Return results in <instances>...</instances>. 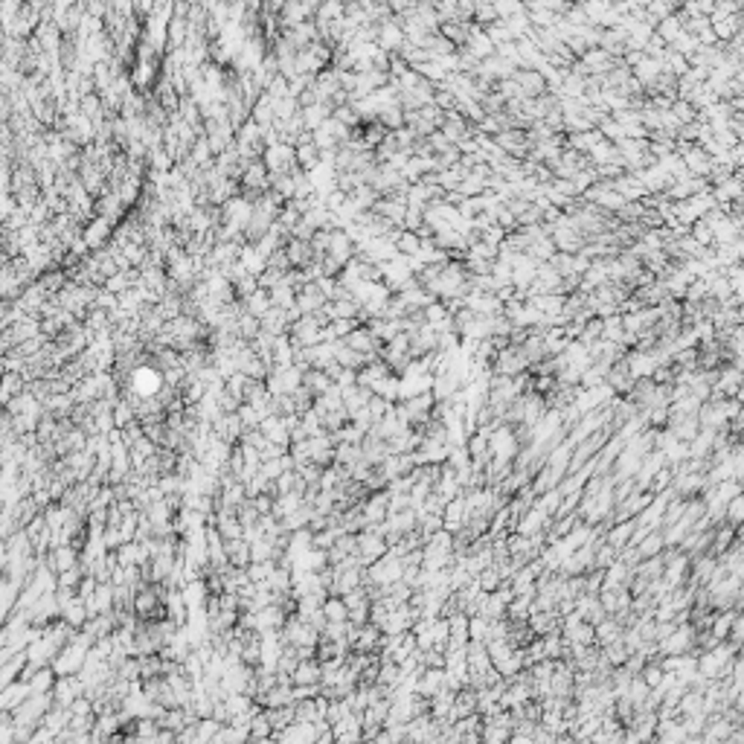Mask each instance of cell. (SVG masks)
I'll return each mask as SVG.
<instances>
[{
  "mask_svg": "<svg viewBox=\"0 0 744 744\" xmlns=\"http://www.w3.org/2000/svg\"><path fill=\"white\" fill-rule=\"evenodd\" d=\"M390 553V541L387 535L381 532V526H364L361 532H358V556H361L364 567L375 564L381 556Z\"/></svg>",
  "mask_w": 744,
  "mask_h": 744,
  "instance_id": "obj_1",
  "label": "cell"
},
{
  "mask_svg": "<svg viewBox=\"0 0 744 744\" xmlns=\"http://www.w3.org/2000/svg\"><path fill=\"white\" fill-rule=\"evenodd\" d=\"M526 370H532V364H530V358H526V352H523L520 343H506L503 349H497V358H494V364H492V372L494 375H509V378H515V375H520Z\"/></svg>",
  "mask_w": 744,
  "mask_h": 744,
  "instance_id": "obj_2",
  "label": "cell"
},
{
  "mask_svg": "<svg viewBox=\"0 0 744 744\" xmlns=\"http://www.w3.org/2000/svg\"><path fill=\"white\" fill-rule=\"evenodd\" d=\"M262 160H265V166L271 169V175H291L294 169H300V163H297V146H291V142H274V146L265 149Z\"/></svg>",
  "mask_w": 744,
  "mask_h": 744,
  "instance_id": "obj_3",
  "label": "cell"
},
{
  "mask_svg": "<svg viewBox=\"0 0 744 744\" xmlns=\"http://www.w3.org/2000/svg\"><path fill=\"white\" fill-rule=\"evenodd\" d=\"M282 640L285 645H317L320 642V631L311 626V622H305L300 614H291L285 619V626H282Z\"/></svg>",
  "mask_w": 744,
  "mask_h": 744,
  "instance_id": "obj_4",
  "label": "cell"
},
{
  "mask_svg": "<svg viewBox=\"0 0 744 744\" xmlns=\"http://www.w3.org/2000/svg\"><path fill=\"white\" fill-rule=\"evenodd\" d=\"M695 637H698V628L692 622H683L671 631L666 640H660V654H686L695 652Z\"/></svg>",
  "mask_w": 744,
  "mask_h": 744,
  "instance_id": "obj_5",
  "label": "cell"
},
{
  "mask_svg": "<svg viewBox=\"0 0 744 744\" xmlns=\"http://www.w3.org/2000/svg\"><path fill=\"white\" fill-rule=\"evenodd\" d=\"M494 140H497V146H500L503 152H506V154L520 157V160L530 157L532 142H530V137H526L523 128H503V131L494 134Z\"/></svg>",
  "mask_w": 744,
  "mask_h": 744,
  "instance_id": "obj_6",
  "label": "cell"
},
{
  "mask_svg": "<svg viewBox=\"0 0 744 744\" xmlns=\"http://www.w3.org/2000/svg\"><path fill=\"white\" fill-rule=\"evenodd\" d=\"M375 44L381 47V50H387V53H398L401 47L407 44V35H404L401 20H396V18L381 20V23H378V35H375Z\"/></svg>",
  "mask_w": 744,
  "mask_h": 744,
  "instance_id": "obj_7",
  "label": "cell"
},
{
  "mask_svg": "<svg viewBox=\"0 0 744 744\" xmlns=\"http://www.w3.org/2000/svg\"><path fill=\"white\" fill-rule=\"evenodd\" d=\"M82 695H87V686L82 681V675H59L56 681V689H53V698L59 707H67L73 704L76 698H82Z\"/></svg>",
  "mask_w": 744,
  "mask_h": 744,
  "instance_id": "obj_8",
  "label": "cell"
},
{
  "mask_svg": "<svg viewBox=\"0 0 744 744\" xmlns=\"http://www.w3.org/2000/svg\"><path fill=\"white\" fill-rule=\"evenodd\" d=\"M678 154L683 157V163H686V172H689V175L709 178V169H712V154H709L704 146H698V142H692V146H683Z\"/></svg>",
  "mask_w": 744,
  "mask_h": 744,
  "instance_id": "obj_9",
  "label": "cell"
},
{
  "mask_svg": "<svg viewBox=\"0 0 744 744\" xmlns=\"http://www.w3.org/2000/svg\"><path fill=\"white\" fill-rule=\"evenodd\" d=\"M442 689H448V669L445 666H425L422 675H419V683H416V692L422 698H434V695Z\"/></svg>",
  "mask_w": 744,
  "mask_h": 744,
  "instance_id": "obj_10",
  "label": "cell"
},
{
  "mask_svg": "<svg viewBox=\"0 0 744 744\" xmlns=\"http://www.w3.org/2000/svg\"><path fill=\"white\" fill-rule=\"evenodd\" d=\"M741 384H744V372L733 364L727 367H718V378L712 384V396L715 398H727V396H736L741 390Z\"/></svg>",
  "mask_w": 744,
  "mask_h": 744,
  "instance_id": "obj_11",
  "label": "cell"
},
{
  "mask_svg": "<svg viewBox=\"0 0 744 744\" xmlns=\"http://www.w3.org/2000/svg\"><path fill=\"white\" fill-rule=\"evenodd\" d=\"M114 233H116L114 230V221H108L105 215H96L93 221L85 224V233L82 236H85V242H87L90 250H102L111 242V238H114Z\"/></svg>",
  "mask_w": 744,
  "mask_h": 744,
  "instance_id": "obj_12",
  "label": "cell"
},
{
  "mask_svg": "<svg viewBox=\"0 0 744 744\" xmlns=\"http://www.w3.org/2000/svg\"><path fill=\"white\" fill-rule=\"evenodd\" d=\"M79 559H82V549H79L76 544H59V547H53L50 553L44 556V561L50 564L56 573H64V570H70V567H76Z\"/></svg>",
  "mask_w": 744,
  "mask_h": 744,
  "instance_id": "obj_13",
  "label": "cell"
},
{
  "mask_svg": "<svg viewBox=\"0 0 744 744\" xmlns=\"http://www.w3.org/2000/svg\"><path fill=\"white\" fill-rule=\"evenodd\" d=\"M326 303H329V297L320 291L317 282H305L300 291H297V308H300V315H317V311Z\"/></svg>",
  "mask_w": 744,
  "mask_h": 744,
  "instance_id": "obj_14",
  "label": "cell"
},
{
  "mask_svg": "<svg viewBox=\"0 0 744 744\" xmlns=\"http://www.w3.org/2000/svg\"><path fill=\"white\" fill-rule=\"evenodd\" d=\"M285 253H288V259H291V268H308L311 262H317L315 245L305 242V238H297V236H291L285 242Z\"/></svg>",
  "mask_w": 744,
  "mask_h": 744,
  "instance_id": "obj_15",
  "label": "cell"
},
{
  "mask_svg": "<svg viewBox=\"0 0 744 744\" xmlns=\"http://www.w3.org/2000/svg\"><path fill=\"white\" fill-rule=\"evenodd\" d=\"M611 183H614V189H616L626 201H645V198H649V189H645V183H642L634 172H622V175H619L616 181H611Z\"/></svg>",
  "mask_w": 744,
  "mask_h": 744,
  "instance_id": "obj_16",
  "label": "cell"
},
{
  "mask_svg": "<svg viewBox=\"0 0 744 744\" xmlns=\"http://www.w3.org/2000/svg\"><path fill=\"white\" fill-rule=\"evenodd\" d=\"M611 387L616 390V396H628L631 390H634V384H637V378L631 375V370H628V361L626 358H619V361L608 370V378H605Z\"/></svg>",
  "mask_w": 744,
  "mask_h": 744,
  "instance_id": "obj_17",
  "label": "cell"
},
{
  "mask_svg": "<svg viewBox=\"0 0 744 744\" xmlns=\"http://www.w3.org/2000/svg\"><path fill=\"white\" fill-rule=\"evenodd\" d=\"M515 82L520 85L523 96H541V93L549 90L544 73H541V70H535V67H520L518 73H515Z\"/></svg>",
  "mask_w": 744,
  "mask_h": 744,
  "instance_id": "obj_18",
  "label": "cell"
},
{
  "mask_svg": "<svg viewBox=\"0 0 744 744\" xmlns=\"http://www.w3.org/2000/svg\"><path fill=\"white\" fill-rule=\"evenodd\" d=\"M32 695L30 681H12L0 689V709H18Z\"/></svg>",
  "mask_w": 744,
  "mask_h": 744,
  "instance_id": "obj_19",
  "label": "cell"
},
{
  "mask_svg": "<svg viewBox=\"0 0 744 744\" xmlns=\"http://www.w3.org/2000/svg\"><path fill=\"white\" fill-rule=\"evenodd\" d=\"M291 323H294V320H291V311H288V308H279V305H274V308L268 311V315L262 317V329L271 331V334H276V338H279V334H288V331H291Z\"/></svg>",
  "mask_w": 744,
  "mask_h": 744,
  "instance_id": "obj_20",
  "label": "cell"
},
{
  "mask_svg": "<svg viewBox=\"0 0 744 744\" xmlns=\"http://www.w3.org/2000/svg\"><path fill=\"white\" fill-rule=\"evenodd\" d=\"M666 427H669L678 439L692 442L695 437H698V430H701V419H698V416H669V425H666Z\"/></svg>",
  "mask_w": 744,
  "mask_h": 744,
  "instance_id": "obj_21",
  "label": "cell"
},
{
  "mask_svg": "<svg viewBox=\"0 0 744 744\" xmlns=\"http://www.w3.org/2000/svg\"><path fill=\"white\" fill-rule=\"evenodd\" d=\"M288 614L282 611V605H265L256 611V628L259 631H279L285 626Z\"/></svg>",
  "mask_w": 744,
  "mask_h": 744,
  "instance_id": "obj_22",
  "label": "cell"
},
{
  "mask_svg": "<svg viewBox=\"0 0 744 744\" xmlns=\"http://www.w3.org/2000/svg\"><path fill=\"white\" fill-rule=\"evenodd\" d=\"M689 733L683 727V718H660L657 721V741H666V744H675V741H686Z\"/></svg>",
  "mask_w": 744,
  "mask_h": 744,
  "instance_id": "obj_23",
  "label": "cell"
},
{
  "mask_svg": "<svg viewBox=\"0 0 744 744\" xmlns=\"http://www.w3.org/2000/svg\"><path fill=\"white\" fill-rule=\"evenodd\" d=\"M300 114H303L305 128H308V131H315V128H320V126L326 123V119L334 114V105H331V102H315V105L300 108Z\"/></svg>",
  "mask_w": 744,
  "mask_h": 744,
  "instance_id": "obj_24",
  "label": "cell"
},
{
  "mask_svg": "<svg viewBox=\"0 0 744 744\" xmlns=\"http://www.w3.org/2000/svg\"><path fill=\"white\" fill-rule=\"evenodd\" d=\"M27 663H30V652H18L12 660H4V663H0V686H6V683H12V681H20L23 669H27Z\"/></svg>",
  "mask_w": 744,
  "mask_h": 744,
  "instance_id": "obj_25",
  "label": "cell"
},
{
  "mask_svg": "<svg viewBox=\"0 0 744 744\" xmlns=\"http://www.w3.org/2000/svg\"><path fill=\"white\" fill-rule=\"evenodd\" d=\"M634 530H637V518H631V520H614V523L608 526V544H614L616 549L628 547Z\"/></svg>",
  "mask_w": 744,
  "mask_h": 744,
  "instance_id": "obj_26",
  "label": "cell"
},
{
  "mask_svg": "<svg viewBox=\"0 0 744 744\" xmlns=\"http://www.w3.org/2000/svg\"><path fill=\"white\" fill-rule=\"evenodd\" d=\"M291 681H294V683H320V681H323V663H320L317 657L300 660V666L294 669Z\"/></svg>",
  "mask_w": 744,
  "mask_h": 744,
  "instance_id": "obj_27",
  "label": "cell"
},
{
  "mask_svg": "<svg viewBox=\"0 0 744 744\" xmlns=\"http://www.w3.org/2000/svg\"><path fill=\"white\" fill-rule=\"evenodd\" d=\"M605 134L599 131V128H590V131H575V134H567V149H575V152H582V154H590V149L596 146V142H602Z\"/></svg>",
  "mask_w": 744,
  "mask_h": 744,
  "instance_id": "obj_28",
  "label": "cell"
},
{
  "mask_svg": "<svg viewBox=\"0 0 744 744\" xmlns=\"http://www.w3.org/2000/svg\"><path fill=\"white\" fill-rule=\"evenodd\" d=\"M224 544H227V559H230L233 567H248L253 561L248 538H233V541H224Z\"/></svg>",
  "mask_w": 744,
  "mask_h": 744,
  "instance_id": "obj_29",
  "label": "cell"
},
{
  "mask_svg": "<svg viewBox=\"0 0 744 744\" xmlns=\"http://www.w3.org/2000/svg\"><path fill=\"white\" fill-rule=\"evenodd\" d=\"M657 35L671 47V44H675V41L683 35V15H681V12H671L669 18H663V20L657 23Z\"/></svg>",
  "mask_w": 744,
  "mask_h": 744,
  "instance_id": "obj_30",
  "label": "cell"
},
{
  "mask_svg": "<svg viewBox=\"0 0 744 744\" xmlns=\"http://www.w3.org/2000/svg\"><path fill=\"white\" fill-rule=\"evenodd\" d=\"M736 541V526H730L727 520L724 523H715V538H712V547H709V553H715L718 559H721L727 549L733 547Z\"/></svg>",
  "mask_w": 744,
  "mask_h": 744,
  "instance_id": "obj_31",
  "label": "cell"
},
{
  "mask_svg": "<svg viewBox=\"0 0 744 744\" xmlns=\"http://www.w3.org/2000/svg\"><path fill=\"white\" fill-rule=\"evenodd\" d=\"M245 308L250 311V315H256V317H265L268 311L274 308V300H271V291L268 288H256V291L250 294V297H245Z\"/></svg>",
  "mask_w": 744,
  "mask_h": 744,
  "instance_id": "obj_32",
  "label": "cell"
},
{
  "mask_svg": "<svg viewBox=\"0 0 744 744\" xmlns=\"http://www.w3.org/2000/svg\"><path fill=\"white\" fill-rule=\"evenodd\" d=\"M622 631H626V626H622V622H619L614 614H608L602 622H596V642H599V645H605V642H611V640H619Z\"/></svg>",
  "mask_w": 744,
  "mask_h": 744,
  "instance_id": "obj_33",
  "label": "cell"
},
{
  "mask_svg": "<svg viewBox=\"0 0 744 744\" xmlns=\"http://www.w3.org/2000/svg\"><path fill=\"white\" fill-rule=\"evenodd\" d=\"M303 384H305V387H308L311 393H315V396H323V393L331 387V384H334V378H331L326 370L311 367V370L303 372Z\"/></svg>",
  "mask_w": 744,
  "mask_h": 744,
  "instance_id": "obj_34",
  "label": "cell"
},
{
  "mask_svg": "<svg viewBox=\"0 0 744 744\" xmlns=\"http://www.w3.org/2000/svg\"><path fill=\"white\" fill-rule=\"evenodd\" d=\"M666 549V538H663V530H652V532H645V538L637 544V553L640 559H654L660 556Z\"/></svg>",
  "mask_w": 744,
  "mask_h": 744,
  "instance_id": "obj_35",
  "label": "cell"
},
{
  "mask_svg": "<svg viewBox=\"0 0 744 744\" xmlns=\"http://www.w3.org/2000/svg\"><path fill=\"white\" fill-rule=\"evenodd\" d=\"M736 614H738V608H721V611H715V616H712V634L718 637V640H727L730 637V631H733V622H736Z\"/></svg>",
  "mask_w": 744,
  "mask_h": 744,
  "instance_id": "obj_36",
  "label": "cell"
},
{
  "mask_svg": "<svg viewBox=\"0 0 744 744\" xmlns=\"http://www.w3.org/2000/svg\"><path fill=\"white\" fill-rule=\"evenodd\" d=\"M323 712L317 707L315 698H303V701H294V721H308V724H317L323 721Z\"/></svg>",
  "mask_w": 744,
  "mask_h": 744,
  "instance_id": "obj_37",
  "label": "cell"
},
{
  "mask_svg": "<svg viewBox=\"0 0 744 744\" xmlns=\"http://www.w3.org/2000/svg\"><path fill=\"white\" fill-rule=\"evenodd\" d=\"M323 614L329 622H346L349 619V605H346V599L338 596V593H331L326 596V602H323Z\"/></svg>",
  "mask_w": 744,
  "mask_h": 744,
  "instance_id": "obj_38",
  "label": "cell"
},
{
  "mask_svg": "<svg viewBox=\"0 0 744 744\" xmlns=\"http://www.w3.org/2000/svg\"><path fill=\"white\" fill-rule=\"evenodd\" d=\"M56 681H59L56 669H53V666H41L38 671H32L30 689H32V692H53V689H56Z\"/></svg>",
  "mask_w": 744,
  "mask_h": 744,
  "instance_id": "obj_39",
  "label": "cell"
},
{
  "mask_svg": "<svg viewBox=\"0 0 744 744\" xmlns=\"http://www.w3.org/2000/svg\"><path fill=\"white\" fill-rule=\"evenodd\" d=\"M396 250L401 256H419V250H422V236L416 230H401L398 242H396Z\"/></svg>",
  "mask_w": 744,
  "mask_h": 744,
  "instance_id": "obj_40",
  "label": "cell"
},
{
  "mask_svg": "<svg viewBox=\"0 0 744 744\" xmlns=\"http://www.w3.org/2000/svg\"><path fill=\"white\" fill-rule=\"evenodd\" d=\"M681 715H707L704 709V692L701 689H689L681 698Z\"/></svg>",
  "mask_w": 744,
  "mask_h": 744,
  "instance_id": "obj_41",
  "label": "cell"
},
{
  "mask_svg": "<svg viewBox=\"0 0 744 744\" xmlns=\"http://www.w3.org/2000/svg\"><path fill=\"white\" fill-rule=\"evenodd\" d=\"M602 654H605V657H608L614 666H622V663L628 660L631 649H628V642L619 637V640H611V642H605V645H602Z\"/></svg>",
  "mask_w": 744,
  "mask_h": 744,
  "instance_id": "obj_42",
  "label": "cell"
},
{
  "mask_svg": "<svg viewBox=\"0 0 744 744\" xmlns=\"http://www.w3.org/2000/svg\"><path fill=\"white\" fill-rule=\"evenodd\" d=\"M509 738H512V727L500 724V721H489V718H483V741H489V744H497V741H509Z\"/></svg>",
  "mask_w": 744,
  "mask_h": 744,
  "instance_id": "obj_43",
  "label": "cell"
},
{
  "mask_svg": "<svg viewBox=\"0 0 744 744\" xmlns=\"http://www.w3.org/2000/svg\"><path fill=\"white\" fill-rule=\"evenodd\" d=\"M663 453H666V463H669V465H681V463L689 460V442H683V439H671V442L663 448Z\"/></svg>",
  "mask_w": 744,
  "mask_h": 744,
  "instance_id": "obj_44",
  "label": "cell"
},
{
  "mask_svg": "<svg viewBox=\"0 0 744 744\" xmlns=\"http://www.w3.org/2000/svg\"><path fill=\"white\" fill-rule=\"evenodd\" d=\"M468 631H471V640H477V642H489V640H492V619H486L483 614H474V616H471Z\"/></svg>",
  "mask_w": 744,
  "mask_h": 744,
  "instance_id": "obj_45",
  "label": "cell"
},
{
  "mask_svg": "<svg viewBox=\"0 0 744 744\" xmlns=\"http://www.w3.org/2000/svg\"><path fill=\"white\" fill-rule=\"evenodd\" d=\"M114 419H116V427L123 430V427H128L131 422H137V410H134V404L128 401V398H119L116 401V407H114Z\"/></svg>",
  "mask_w": 744,
  "mask_h": 744,
  "instance_id": "obj_46",
  "label": "cell"
},
{
  "mask_svg": "<svg viewBox=\"0 0 744 744\" xmlns=\"http://www.w3.org/2000/svg\"><path fill=\"white\" fill-rule=\"evenodd\" d=\"M724 520H727L730 526H741V523H744V492H738V494L727 503V515H724Z\"/></svg>",
  "mask_w": 744,
  "mask_h": 744,
  "instance_id": "obj_47",
  "label": "cell"
},
{
  "mask_svg": "<svg viewBox=\"0 0 744 744\" xmlns=\"http://www.w3.org/2000/svg\"><path fill=\"white\" fill-rule=\"evenodd\" d=\"M221 727H224V721H219V718H212V715L201 718L198 721V741H212Z\"/></svg>",
  "mask_w": 744,
  "mask_h": 744,
  "instance_id": "obj_48",
  "label": "cell"
},
{
  "mask_svg": "<svg viewBox=\"0 0 744 744\" xmlns=\"http://www.w3.org/2000/svg\"><path fill=\"white\" fill-rule=\"evenodd\" d=\"M477 582H480V587H483V590H489V593H492V590H497V587L503 585V575H500V570L492 564V567H486L483 573L477 575Z\"/></svg>",
  "mask_w": 744,
  "mask_h": 744,
  "instance_id": "obj_49",
  "label": "cell"
},
{
  "mask_svg": "<svg viewBox=\"0 0 744 744\" xmlns=\"http://www.w3.org/2000/svg\"><path fill=\"white\" fill-rule=\"evenodd\" d=\"M671 483H675V468H671V465H666V468H660V471L654 474V480H652V492H654V494H660V492H669V489H671Z\"/></svg>",
  "mask_w": 744,
  "mask_h": 744,
  "instance_id": "obj_50",
  "label": "cell"
},
{
  "mask_svg": "<svg viewBox=\"0 0 744 744\" xmlns=\"http://www.w3.org/2000/svg\"><path fill=\"white\" fill-rule=\"evenodd\" d=\"M616 556H619V549H616L614 544H608V541H605L602 547L596 549V567H599V570H608V567L616 561Z\"/></svg>",
  "mask_w": 744,
  "mask_h": 744,
  "instance_id": "obj_51",
  "label": "cell"
},
{
  "mask_svg": "<svg viewBox=\"0 0 744 744\" xmlns=\"http://www.w3.org/2000/svg\"><path fill=\"white\" fill-rule=\"evenodd\" d=\"M692 236L698 238V242H701L704 248H715V233H712V227L707 224V219H701V221H695V224H692Z\"/></svg>",
  "mask_w": 744,
  "mask_h": 744,
  "instance_id": "obj_52",
  "label": "cell"
},
{
  "mask_svg": "<svg viewBox=\"0 0 744 744\" xmlns=\"http://www.w3.org/2000/svg\"><path fill=\"white\" fill-rule=\"evenodd\" d=\"M248 381H250V375H245V372H233L227 381H224V387L233 393V396H238L245 401V387H248Z\"/></svg>",
  "mask_w": 744,
  "mask_h": 744,
  "instance_id": "obj_53",
  "label": "cell"
},
{
  "mask_svg": "<svg viewBox=\"0 0 744 744\" xmlns=\"http://www.w3.org/2000/svg\"><path fill=\"white\" fill-rule=\"evenodd\" d=\"M238 416H242V425H245V430H253V427H259V425H262V413L256 410L253 404H248V401H245L242 407H238Z\"/></svg>",
  "mask_w": 744,
  "mask_h": 744,
  "instance_id": "obj_54",
  "label": "cell"
},
{
  "mask_svg": "<svg viewBox=\"0 0 744 744\" xmlns=\"http://www.w3.org/2000/svg\"><path fill=\"white\" fill-rule=\"evenodd\" d=\"M70 715H96L93 701L87 698V695H82V698H76L73 704H70Z\"/></svg>",
  "mask_w": 744,
  "mask_h": 744,
  "instance_id": "obj_55",
  "label": "cell"
},
{
  "mask_svg": "<svg viewBox=\"0 0 744 744\" xmlns=\"http://www.w3.org/2000/svg\"><path fill=\"white\" fill-rule=\"evenodd\" d=\"M41 38H44V44H47V27H41V32H38ZM50 44H53V50H59L56 47V30H50Z\"/></svg>",
  "mask_w": 744,
  "mask_h": 744,
  "instance_id": "obj_56",
  "label": "cell"
},
{
  "mask_svg": "<svg viewBox=\"0 0 744 744\" xmlns=\"http://www.w3.org/2000/svg\"><path fill=\"white\" fill-rule=\"evenodd\" d=\"M733 707H736L738 712H744V689H741V692L736 695V704H733Z\"/></svg>",
  "mask_w": 744,
  "mask_h": 744,
  "instance_id": "obj_57",
  "label": "cell"
},
{
  "mask_svg": "<svg viewBox=\"0 0 744 744\" xmlns=\"http://www.w3.org/2000/svg\"><path fill=\"white\" fill-rule=\"evenodd\" d=\"M736 398H738V401H741V404H744V384H741V390H738V393H736Z\"/></svg>",
  "mask_w": 744,
  "mask_h": 744,
  "instance_id": "obj_58",
  "label": "cell"
}]
</instances>
